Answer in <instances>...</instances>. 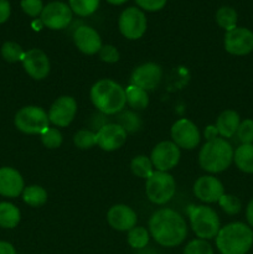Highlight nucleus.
Masks as SVG:
<instances>
[{
  "mask_svg": "<svg viewBox=\"0 0 253 254\" xmlns=\"http://www.w3.org/2000/svg\"><path fill=\"white\" fill-rule=\"evenodd\" d=\"M97 145L104 151H114L126 144V131L117 123H107L96 133Z\"/></svg>",
  "mask_w": 253,
  "mask_h": 254,
  "instance_id": "obj_17",
  "label": "nucleus"
},
{
  "mask_svg": "<svg viewBox=\"0 0 253 254\" xmlns=\"http://www.w3.org/2000/svg\"><path fill=\"white\" fill-rule=\"evenodd\" d=\"M183 254H213V250L207 241L197 238L186 245Z\"/></svg>",
  "mask_w": 253,
  "mask_h": 254,
  "instance_id": "obj_35",
  "label": "nucleus"
},
{
  "mask_svg": "<svg viewBox=\"0 0 253 254\" xmlns=\"http://www.w3.org/2000/svg\"><path fill=\"white\" fill-rule=\"evenodd\" d=\"M40 20L47 29L62 30L72 21V10L64 2L52 1L44 6Z\"/></svg>",
  "mask_w": 253,
  "mask_h": 254,
  "instance_id": "obj_9",
  "label": "nucleus"
},
{
  "mask_svg": "<svg viewBox=\"0 0 253 254\" xmlns=\"http://www.w3.org/2000/svg\"><path fill=\"white\" fill-rule=\"evenodd\" d=\"M218 203H220L223 212H226L227 215L231 216L237 215L241 211V207H242V203H241L240 198L236 197V196L233 195H227V193H225V195L220 198Z\"/></svg>",
  "mask_w": 253,
  "mask_h": 254,
  "instance_id": "obj_34",
  "label": "nucleus"
},
{
  "mask_svg": "<svg viewBox=\"0 0 253 254\" xmlns=\"http://www.w3.org/2000/svg\"><path fill=\"white\" fill-rule=\"evenodd\" d=\"M225 50L233 56H246L253 51V32L246 27L226 31Z\"/></svg>",
  "mask_w": 253,
  "mask_h": 254,
  "instance_id": "obj_12",
  "label": "nucleus"
},
{
  "mask_svg": "<svg viewBox=\"0 0 253 254\" xmlns=\"http://www.w3.org/2000/svg\"><path fill=\"white\" fill-rule=\"evenodd\" d=\"M130 170L136 178L145 179L146 180L154 173V165L151 163L150 158L145 155H138L130 161Z\"/></svg>",
  "mask_w": 253,
  "mask_h": 254,
  "instance_id": "obj_26",
  "label": "nucleus"
},
{
  "mask_svg": "<svg viewBox=\"0 0 253 254\" xmlns=\"http://www.w3.org/2000/svg\"><path fill=\"white\" fill-rule=\"evenodd\" d=\"M73 144L82 150L93 148L94 145H97L96 133L89 129H81L73 135Z\"/></svg>",
  "mask_w": 253,
  "mask_h": 254,
  "instance_id": "obj_32",
  "label": "nucleus"
},
{
  "mask_svg": "<svg viewBox=\"0 0 253 254\" xmlns=\"http://www.w3.org/2000/svg\"><path fill=\"white\" fill-rule=\"evenodd\" d=\"M233 161L241 171L253 174V144H241L233 153Z\"/></svg>",
  "mask_w": 253,
  "mask_h": 254,
  "instance_id": "obj_22",
  "label": "nucleus"
},
{
  "mask_svg": "<svg viewBox=\"0 0 253 254\" xmlns=\"http://www.w3.org/2000/svg\"><path fill=\"white\" fill-rule=\"evenodd\" d=\"M89 96L93 106L104 116L121 113L126 104V89L113 79L97 81L92 86Z\"/></svg>",
  "mask_w": 253,
  "mask_h": 254,
  "instance_id": "obj_2",
  "label": "nucleus"
},
{
  "mask_svg": "<svg viewBox=\"0 0 253 254\" xmlns=\"http://www.w3.org/2000/svg\"><path fill=\"white\" fill-rule=\"evenodd\" d=\"M233 148L226 139L216 138L203 144L198 153V164L207 173H222L233 161Z\"/></svg>",
  "mask_w": 253,
  "mask_h": 254,
  "instance_id": "obj_4",
  "label": "nucleus"
},
{
  "mask_svg": "<svg viewBox=\"0 0 253 254\" xmlns=\"http://www.w3.org/2000/svg\"><path fill=\"white\" fill-rule=\"evenodd\" d=\"M107 1L112 5H122V4H124L126 0H107Z\"/></svg>",
  "mask_w": 253,
  "mask_h": 254,
  "instance_id": "obj_44",
  "label": "nucleus"
},
{
  "mask_svg": "<svg viewBox=\"0 0 253 254\" xmlns=\"http://www.w3.org/2000/svg\"><path fill=\"white\" fill-rule=\"evenodd\" d=\"M237 138L242 144H253V121L245 119L237 129Z\"/></svg>",
  "mask_w": 253,
  "mask_h": 254,
  "instance_id": "obj_36",
  "label": "nucleus"
},
{
  "mask_svg": "<svg viewBox=\"0 0 253 254\" xmlns=\"http://www.w3.org/2000/svg\"><path fill=\"white\" fill-rule=\"evenodd\" d=\"M189 215L191 228L200 240L207 241L216 238L221 230V223L218 215L212 207L205 205L191 206Z\"/></svg>",
  "mask_w": 253,
  "mask_h": 254,
  "instance_id": "obj_5",
  "label": "nucleus"
},
{
  "mask_svg": "<svg viewBox=\"0 0 253 254\" xmlns=\"http://www.w3.org/2000/svg\"><path fill=\"white\" fill-rule=\"evenodd\" d=\"M72 12L78 16H89L99 6V0H68Z\"/></svg>",
  "mask_w": 253,
  "mask_h": 254,
  "instance_id": "obj_30",
  "label": "nucleus"
},
{
  "mask_svg": "<svg viewBox=\"0 0 253 254\" xmlns=\"http://www.w3.org/2000/svg\"><path fill=\"white\" fill-rule=\"evenodd\" d=\"M150 240V233L146 228L135 226L128 231V243L134 250H144Z\"/></svg>",
  "mask_w": 253,
  "mask_h": 254,
  "instance_id": "obj_29",
  "label": "nucleus"
},
{
  "mask_svg": "<svg viewBox=\"0 0 253 254\" xmlns=\"http://www.w3.org/2000/svg\"><path fill=\"white\" fill-rule=\"evenodd\" d=\"M118 26L119 31L126 39L138 40L145 34L148 22H146L145 14L140 9L131 6L122 12L119 16Z\"/></svg>",
  "mask_w": 253,
  "mask_h": 254,
  "instance_id": "obj_8",
  "label": "nucleus"
},
{
  "mask_svg": "<svg viewBox=\"0 0 253 254\" xmlns=\"http://www.w3.org/2000/svg\"><path fill=\"white\" fill-rule=\"evenodd\" d=\"M11 12L10 2L7 0H0V24H4L7 21Z\"/></svg>",
  "mask_w": 253,
  "mask_h": 254,
  "instance_id": "obj_40",
  "label": "nucleus"
},
{
  "mask_svg": "<svg viewBox=\"0 0 253 254\" xmlns=\"http://www.w3.org/2000/svg\"><path fill=\"white\" fill-rule=\"evenodd\" d=\"M240 124L241 119L237 112L227 109L218 116L217 121H216V129L218 131V135L222 136L223 139L231 138L237 133Z\"/></svg>",
  "mask_w": 253,
  "mask_h": 254,
  "instance_id": "obj_21",
  "label": "nucleus"
},
{
  "mask_svg": "<svg viewBox=\"0 0 253 254\" xmlns=\"http://www.w3.org/2000/svg\"><path fill=\"white\" fill-rule=\"evenodd\" d=\"M149 233L158 245L173 248L185 241L188 226L179 212L171 208H160L149 220Z\"/></svg>",
  "mask_w": 253,
  "mask_h": 254,
  "instance_id": "obj_1",
  "label": "nucleus"
},
{
  "mask_svg": "<svg viewBox=\"0 0 253 254\" xmlns=\"http://www.w3.org/2000/svg\"><path fill=\"white\" fill-rule=\"evenodd\" d=\"M20 210L10 202H0V227L15 228L20 222Z\"/></svg>",
  "mask_w": 253,
  "mask_h": 254,
  "instance_id": "obj_23",
  "label": "nucleus"
},
{
  "mask_svg": "<svg viewBox=\"0 0 253 254\" xmlns=\"http://www.w3.org/2000/svg\"><path fill=\"white\" fill-rule=\"evenodd\" d=\"M205 138H206V140H207V141L213 140V139L218 138V131H217V129H216V126L206 127Z\"/></svg>",
  "mask_w": 253,
  "mask_h": 254,
  "instance_id": "obj_42",
  "label": "nucleus"
},
{
  "mask_svg": "<svg viewBox=\"0 0 253 254\" xmlns=\"http://www.w3.org/2000/svg\"><path fill=\"white\" fill-rule=\"evenodd\" d=\"M117 124L121 126L126 131V134L135 133L141 128V121L139 116L130 111H122L117 117Z\"/></svg>",
  "mask_w": 253,
  "mask_h": 254,
  "instance_id": "obj_28",
  "label": "nucleus"
},
{
  "mask_svg": "<svg viewBox=\"0 0 253 254\" xmlns=\"http://www.w3.org/2000/svg\"><path fill=\"white\" fill-rule=\"evenodd\" d=\"M176 192V183L173 175L165 171H154L146 179L145 193L149 201L155 205H164L174 197Z\"/></svg>",
  "mask_w": 253,
  "mask_h": 254,
  "instance_id": "obj_6",
  "label": "nucleus"
},
{
  "mask_svg": "<svg viewBox=\"0 0 253 254\" xmlns=\"http://www.w3.org/2000/svg\"><path fill=\"white\" fill-rule=\"evenodd\" d=\"M171 139L179 148L192 150L200 144L201 136L197 127L190 119H179L171 127Z\"/></svg>",
  "mask_w": 253,
  "mask_h": 254,
  "instance_id": "obj_10",
  "label": "nucleus"
},
{
  "mask_svg": "<svg viewBox=\"0 0 253 254\" xmlns=\"http://www.w3.org/2000/svg\"><path fill=\"white\" fill-rule=\"evenodd\" d=\"M246 217H247L248 223H250L251 227H253V198L250 201L247 206V210H246Z\"/></svg>",
  "mask_w": 253,
  "mask_h": 254,
  "instance_id": "obj_43",
  "label": "nucleus"
},
{
  "mask_svg": "<svg viewBox=\"0 0 253 254\" xmlns=\"http://www.w3.org/2000/svg\"><path fill=\"white\" fill-rule=\"evenodd\" d=\"M24 179L15 169L0 168V195L4 197H17L24 191Z\"/></svg>",
  "mask_w": 253,
  "mask_h": 254,
  "instance_id": "obj_20",
  "label": "nucleus"
},
{
  "mask_svg": "<svg viewBox=\"0 0 253 254\" xmlns=\"http://www.w3.org/2000/svg\"><path fill=\"white\" fill-rule=\"evenodd\" d=\"M107 221L112 228L121 232L130 231L136 226V217L135 211L126 205H114L107 212Z\"/></svg>",
  "mask_w": 253,
  "mask_h": 254,
  "instance_id": "obj_18",
  "label": "nucleus"
},
{
  "mask_svg": "<svg viewBox=\"0 0 253 254\" xmlns=\"http://www.w3.org/2000/svg\"><path fill=\"white\" fill-rule=\"evenodd\" d=\"M22 66L25 71L31 78L44 79L49 76L51 64L47 55L40 49H31L25 52V56L22 59Z\"/></svg>",
  "mask_w": 253,
  "mask_h": 254,
  "instance_id": "obj_16",
  "label": "nucleus"
},
{
  "mask_svg": "<svg viewBox=\"0 0 253 254\" xmlns=\"http://www.w3.org/2000/svg\"><path fill=\"white\" fill-rule=\"evenodd\" d=\"M62 134L57 128H49L41 134V141L45 148L47 149H57L61 146Z\"/></svg>",
  "mask_w": 253,
  "mask_h": 254,
  "instance_id": "obj_33",
  "label": "nucleus"
},
{
  "mask_svg": "<svg viewBox=\"0 0 253 254\" xmlns=\"http://www.w3.org/2000/svg\"><path fill=\"white\" fill-rule=\"evenodd\" d=\"M139 254H156V253L154 252V251H143V252Z\"/></svg>",
  "mask_w": 253,
  "mask_h": 254,
  "instance_id": "obj_45",
  "label": "nucleus"
},
{
  "mask_svg": "<svg viewBox=\"0 0 253 254\" xmlns=\"http://www.w3.org/2000/svg\"><path fill=\"white\" fill-rule=\"evenodd\" d=\"M1 56L5 61L14 64V62L22 61L25 56V51L16 42L6 41L1 46Z\"/></svg>",
  "mask_w": 253,
  "mask_h": 254,
  "instance_id": "obj_31",
  "label": "nucleus"
},
{
  "mask_svg": "<svg viewBox=\"0 0 253 254\" xmlns=\"http://www.w3.org/2000/svg\"><path fill=\"white\" fill-rule=\"evenodd\" d=\"M161 78H163L161 67L154 62H146L134 69L130 77V84L148 92L155 89L160 83Z\"/></svg>",
  "mask_w": 253,
  "mask_h": 254,
  "instance_id": "obj_14",
  "label": "nucleus"
},
{
  "mask_svg": "<svg viewBox=\"0 0 253 254\" xmlns=\"http://www.w3.org/2000/svg\"><path fill=\"white\" fill-rule=\"evenodd\" d=\"M168 0H135L138 6L146 11H159L165 6Z\"/></svg>",
  "mask_w": 253,
  "mask_h": 254,
  "instance_id": "obj_39",
  "label": "nucleus"
},
{
  "mask_svg": "<svg viewBox=\"0 0 253 254\" xmlns=\"http://www.w3.org/2000/svg\"><path fill=\"white\" fill-rule=\"evenodd\" d=\"M21 9L24 10L25 14H27L31 17H36L41 15L44 4L42 0H21Z\"/></svg>",
  "mask_w": 253,
  "mask_h": 254,
  "instance_id": "obj_37",
  "label": "nucleus"
},
{
  "mask_svg": "<svg viewBox=\"0 0 253 254\" xmlns=\"http://www.w3.org/2000/svg\"><path fill=\"white\" fill-rule=\"evenodd\" d=\"M0 254H16V251L11 243L0 241Z\"/></svg>",
  "mask_w": 253,
  "mask_h": 254,
  "instance_id": "obj_41",
  "label": "nucleus"
},
{
  "mask_svg": "<svg viewBox=\"0 0 253 254\" xmlns=\"http://www.w3.org/2000/svg\"><path fill=\"white\" fill-rule=\"evenodd\" d=\"M253 245V231L242 222L221 227L216 236V247L221 254H246Z\"/></svg>",
  "mask_w": 253,
  "mask_h": 254,
  "instance_id": "obj_3",
  "label": "nucleus"
},
{
  "mask_svg": "<svg viewBox=\"0 0 253 254\" xmlns=\"http://www.w3.org/2000/svg\"><path fill=\"white\" fill-rule=\"evenodd\" d=\"M237 11L231 6H222L216 12V22L226 31H230V30L237 27Z\"/></svg>",
  "mask_w": 253,
  "mask_h": 254,
  "instance_id": "obj_27",
  "label": "nucleus"
},
{
  "mask_svg": "<svg viewBox=\"0 0 253 254\" xmlns=\"http://www.w3.org/2000/svg\"><path fill=\"white\" fill-rule=\"evenodd\" d=\"M99 59L107 64H116L119 60V52L113 45H104L98 52Z\"/></svg>",
  "mask_w": 253,
  "mask_h": 254,
  "instance_id": "obj_38",
  "label": "nucleus"
},
{
  "mask_svg": "<svg viewBox=\"0 0 253 254\" xmlns=\"http://www.w3.org/2000/svg\"><path fill=\"white\" fill-rule=\"evenodd\" d=\"M126 103H128L131 108L135 109V111H143V109H145L149 104L148 92L144 91L143 88L133 86V84L126 87Z\"/></svg>",
  "mask_w": 253,
  "mask_h": 254,
  "instance_id": "obj_24",
  "label": "nucleus"
},
{
  "mask_svg": "<svg viewBox=\"0 0 253 254\" xmlns=\"http://www.w3.org/2000/svg\"><path fill=\"white\" fill-rule=\"evenodd\" d=\"M73 42L77 49L84 55L98 54L102 45V39L98 32L91 26H79L73 34Z\"/></svg>",
  "mask_w": 253,
  "mask_h": 254,
  "instance_id": "obj_19",
  "label": "nucleus"
},
{
  "mask_svg": "<svg viewBox=\"0 0 253 254\" xmlns=\"http://www.w3.org/2000/svg\"><path fill=\"white\" fill-rule=\"evenodd\" d=\"M15 127L17 130L30 135H41L45 130L50 128L49 114L36 106H27L17 111L14 118Z\"/></svg>",
  "mask_w": 253,
  "mask_h": 254,
  "instance_id": "obj_7",
  "label": "nucleus"
},
{
  "mask_svg": "<svg viewBox=\"0 0 253 254\" xmlns=\"http://www.w3.org/2000/svg\"><path fill=\"white\" fill-rule=\"evenodd\" d=\"M180 148L173 141H161L154 146L151 151L150 160L153 163L154 168L158 171H165L175 168L180 161Z\"/></svg>",
  "mask_w": 253,
  "mask_h": 254,
  "instance_id": "obj_11",
  "label": "nucleus"
},
{
  "mask_svg": "<svg viewBox=\"0 0 253 254\" xmlns=\"http://www.w3.org/2000/svg\"><path fill=\"white\" fill-rule=\"evenodd\" d=\"M22 200L31 207H40L47 201V191L39 185L27 186L22 191Z\"/></svg>",
  "mask_w": 253,
  "mask_h": 254,
  "instance_id": "obj_25",
  "label": "nucleus"
},
{
  "mask_svg": "<svg viewBox=\"0 0 253 254\" xmlns=\"http://www.w3.org/2000/svg\"><path fill=\"white\" fill-rule=\"evenodd\" d=\"M77 113V102L71 96H62L52 103L49 111L50 123L64 128L69 126Z\"/></svg>",
  "mask_w": 253,
  "mask_h": 254,
  "instance_id": "obj_13",
  "label": "nucleus"
},
{
  "mask_svg": "<svg viewBox=\"0 0 253 254\" xmlns=\"http://www.w3.org/2000/svg\"><path fill=\"white\" fill-rule=\"evenodd\" d=\"M193 193L200 201L206 203H215L225 195L222 183L212 175L198 178L193 184Z\"/></svg>",
  "mask_w": 253,
  "mask_h": 254,
  "instance_id": "obj_15",
  "label": "nucleus"
}]
</instances>
